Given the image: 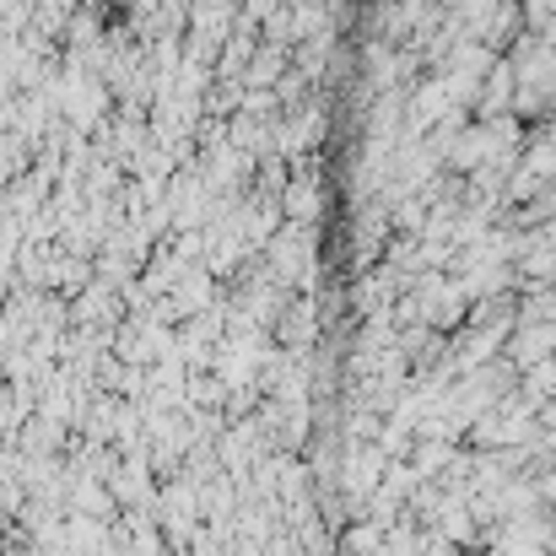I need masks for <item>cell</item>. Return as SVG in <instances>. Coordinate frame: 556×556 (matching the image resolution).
I'll use <instances>...</instances> for the list:
<instances>
[{"instance_id":"cell-1","label":"cell","mask_w":556,"mask_h":556,"mask_svg":"<svg viewBox=\"0 0 556 556\" xmlns=\"http://www.w3.org/2000/svg\"><path fill=\"white\" fill-rule=\"evenodd\" d=\"M287 71H292V49L287 43H260L254 60H249V71H243V87L249 92H276V81Z\"/></svg>"},{"instance_id":"cell-2","label":"cell","mask_w":556,"mask_h":556,"mask_svg":"<svg viewBox=\"0 0 556 556\" xmlns=\"http://www.w3.org/2000/svg\"><path fill=\"white\" fill-rule=\"evenodd\" d=\"M281 205H287V216H292L298 227H308V222L319 216V185H314L308 174H298V179L287 185V194H281Z\"/></svg>"}]
</instances>
